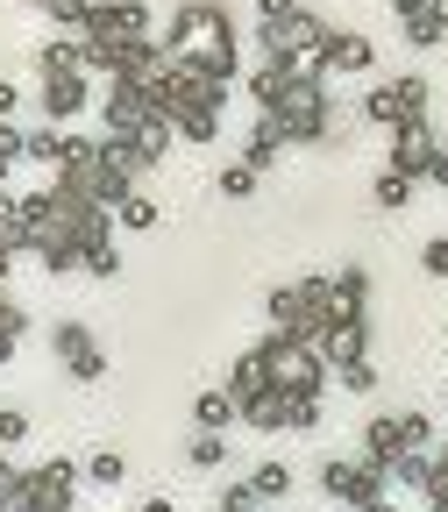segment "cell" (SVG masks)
<instances>
[{
  "instance_id": "obj_30",
  "label": "cell",
  "mask_w": 448,
  "mask_h": 512,
  "mask_svg": "<svg viewBox=\"0 0 448 512\" xmlns=\"http://www.w3.org/2000/svg\"><path fill=\"white\" fill-rule=\"evenodd\" d=\"M420 271L427 278H448V235H427L420 242Z\"/></svg>"
},
{
  "instance_id": "obj_32",
  "label": "cell",
  "mask_w": 448,
  "mask_h": 512,
  "mask_svg": "<svg viewBox=\"0 0 448 512\" xmlns=\"http://www.w3.org/2000/svg\"><path fill=\"white\" fill-rule=\"evenodd\" d=\"M0 335H29V306L0 292Z\"/></svg>"
},
{
  "instance_id": "obj_40",
  "label": "cell",
  "mask_w": 448,
  "mask_h": 512,
  "mask_svg": "<svg viewBox=\"0 0 448 512\" xmlns=\"http://www.w3.org/2000/svg\"><path fill=\"white\" fill-rule=\"evenodd\" d=\"M427 15H434V29L448 36V0H427Z\"/></svg>"
},
{
  "instance_id": "obj_23",
  "label": "cell",
  "mask_w": 448,
  "mask_h": 512,
  "mask_svg": "<svg viewBox=\"0 0 448 512\" xmlns=\"http://www.w3.org/2000/svg\"><path fill=\"white\" fill-rule=\"evenodd\" d=\"M363 114H370L377 128H399V86H392V79L370 86V93H363Z\"/></svg>"
},
{
  "instance_id": "obj_15",
  "label": "cell",
  "mask_w": 448,
  "mask_h": 512,
  "mask_svg": "<svg viewBox=\"0 0 448 512\" xmlns=\"http://www.w3.org/2000/svg\"><path fill=\"white\" fill-rule=\"evenodd\" d=\"M22 164H43V171H57V164H64V128H57V121L22 128Z\"/></svg>"
},
{
  "instance_id": "obj_42",
  "label": "cell",
  "mask_w": 448,
  "mask_h": 512,
  "mask_svg": "<svg viewBox=\"0 0 448 512\" xmlns=\"http://www.w3.org/2000/svg\"><path fill=\"white\" fill-rule=\"evenodd\" d=\"M427 512H448V484H434V491H427Z\"/></svg>"
},
{
  "instance_id": "obj_18",
  "label": "cell",
  "mask_w": 448,
  "mask_h": 512,
  "mask_svg": "<svg viewBox=\"0 0 448 512\" xmlns=\"http://www.w3.org/2000/svg\"><path fill=\"white\" fill-rule=\"evenodd\" d=\"M285 491H292V470H285V463H256V470H249V498H256V505H278Z\"/></svg>"
},
{
  "instance_id": "obj_20",
  "label": "cell",
  "mask_w": 448,
  "mask_h": 512,
  "mask_svg": "<svg viewBox=\"0 0 448 512\" xmlns=\"http://www.w3.org/2000/svg\"><path fill=\"white\" fill-rule=\"evenodd\" d=\"M413 192H420V178H406V171H377V207H384V214L413 207Z\"/></svg>"
},
{
  "instance_id": "obj_6",
  "label": "cell",
  "mask_w": 448,
  "mask_h": 512,
  "mask_svg": "<svg viewBox=\"0 0 448 512\" xmlns=\"http://www.w3.org/2000/svg\"><path fill=\"white\" fill-rule=\"evenodd\" d=\"M150 114H157V107H150V93H143V86L107 79V93H100V136H136Z\"/></svg>"
},
{
  "instance_id": "obj_27",
  "label": "cell",
  "mask_w": 448,
  "mask_h": 512,
  "mask_svg": "<svg viewBox=\"0 0 448 512\" xmlns=\"http://www.w3.org/2000/svg\"><path fill=\"white\" fill-rule=\"evenodd\" d=\"M249 192H256V171H249V164L235 157V164L221 171V200H249Z\"/></svg>"
},
{
  "instance_id": "obj_45",
  "label": "cell",
  "mask_w": 448,
  "mask_h": 512,
  "mask_svg": "<svg viewBox=\"0 0 448 512\" xmlns=\"http://www.w3.org/2000/svg\"><path fill=\"white\" fill-rule=\"evenodd\" d=\"M143 512H178V505L171 498H143Z\"/></svg>"
},
{
  "instance_id": "obj_19",
  "label": "cell",
  "mask_w": 448,
  "mask_h": 512,
  "mask_svg": "<svg viewBox=\"0 0 448 512\" xmlns=\"http://www.w3.org/2000/svg\"><path fill=\"white\" fill-rule=\"evenodd\" d=\"M335 299H342V313H370V271L363 264L335 271Z\"/></svg>"
},
{
  "instance_id": "obj_31",
  "label": "cell",
  "mask_w": 448,
  "mask_h": 512,
  "mask_svg": "<svg viewBox=\"0 0 448 512\" xmlns=\"http://www.w3.org/2000/svg\"><path fill=\"white\" fill-rule=\"evenodd\" d=\"M15 441H29V413L22 406H0V448H15Z\"/></svg>"
},
{
  "instance_id": "obj_5",
  "label": "cell",
  "mask_w": 448,
  "mask_h": 512,
  "mask_svg": "<svg viewBox=\"0 0 448 512\" xmlns=\"http://www.w3.org/2000/svg\"><path fill=\"white\" fill-rule=\"evenodd\" d=\"M36 100H43V121H79L86 107H93V72H50L43 86H36Z\"/></svg>"
},
{
  "instance_id": "obj_16",
  "label": "cell",
  "mask_w": 448,
  "mask_h": 512,
  "mask_svg": "<svg viewBox=\"0 0 448 512\" xmlns=\"http://www.w3.org/2000/svg\"><path fill=\"white\" fill-rule=\"evenodd\" d=\"M235 420H242V406H235V392H228V384H221V392L207 384V392L192 399V427H200V434H214V427H235Z\"/></svg>"
},
{
  "instance_id": "obj_37",
  "label": "cell",
  "mask_w": 448,
  "mask_h": 512,
  "mask_svg": "<svg viewBox=\"0 0 448 512\" xmlns=\"http://www.w3.org/2000/svg\"><path fill=\"white\" fill-rule=\"evenodd\" d=\"M342 384H349V392H377V363H370V356H363V363H349V370H342Z\"/></svg>"
},
{
  "instance_id": "obj_3",
  "label": "cell",
  "mask_w": 448,
  "mask_h": 512,
  "mask_svg": "<svg viewBox=\"0 0 448 512\" xmlns=\"http://www.w3.org/2000/svg\"><path fill=\"white\" fill-rule=\"evenodd\" d=\"M50 356L64 363L72 384H100L107 377V349H100V335L86 328V320H57V328H50Z\"/></svg>"
},
{
  "instance_id": "obj_11",
  "label": "cell",
  "mask_w": 448,
  "mask_h": 512,
  "mask_svg": "<svg viewBox=\"0 0 448 512\" xmlns=\"http://www.w3.org/2000/svg\"><path fill=\"white\" fill-rule=\"evenodd\" d=\"M370 64H377L370 36H356V29H335V36H328V79H363Z\"/></svg>"
},
{
  "instance_id": "obj_2",
  "label": "cell",
  "mask_w": 448,
  "mask_h": 512,
  "mask_svg": "<svg viewBox=\"0 0 448 512\" xmlns=\"http://www.w3.org/2000/svg\"><path fill=\"white\" fill-rule=\"evenodd\" d=\"M79 477H86V463H72V456H50L43 470H22V498H15L8 512H72Z\"/></svg>"
},
{
  "instance_id": "obj_49",
  "label": "cell",
  "mask_w": 448,
  "mask_h": 512,
  "mask_svg": "<svg viewBox=\"0 0 448 512\" xmlns=\"http://www.w3.org/2000/svg\"><path fill=\"white\" fill-rule=\"evenodd\" d=\"M221 512H228V505H221Z\"/></svg>"
},
{
  "instance_id": "obj_39",
  "label": "cell",
  "mask_w": 448,
  "mask_h": 512,
  "mask_svg": "<svg viewBox=\"0 0 448 512\" xmlns=\"http://www.w3.org/2000/svg\"><path fill=\"white\" fill-rule=\"evenodd\" d=\"M15 107H22V86H8V79H0V121H15Z\"/></svg>"
},
{
  "instance_id": "obj_41",
  "label": "cell",
  "mask_w": 448,
  "mask_h": 512,
  "mask_svg": "<svg viewBox=\"0 0 448 512\" xmlns=\"http://www.w3.org/2000/svg\"><path fill=\"white\" fill-rule=\"evenodd\" d=\"M434 484H448V441L434 448Z\"/></svg>"
},
{
  "instance_id": "obj_10",
  "label": "cell",
  "mask_w": 448,
  "mask_h": 512,
  "mask_svg": "<svg viewBox=\"0 0 448 512\" xmlns=\"http://www.w3.org/2000/svg\"><path fill=\"white\" fill-rule=\"evenodd\" d=\"M406 456H413V448H406V420H399V413H392V420L377 413V420L363 427V463H377L384 477H392V470H399Z\"/></svg>"
},
{
  "instance_id": "obj_48",
  "label": "cell",
  "mask_w": 448,
  "mask_h": 512,
  "mask_svg": "<svg viewBox=\"0 0 448 512\" xmlns=\"http://www.w3.org/2000/svg\"><path fill=\"white\" fill-rule=\"evenodd\" d=\"M441 150H448V128H441Z\"/></svg>"
},
{
  "instance_id": "obj_21",
  "label": "cell",
  "mask_w": 448,
  "mask_h": 512,
  "mask_svg": "<svg viewBox=\"0 0 448 512\" xmlns=\"http://www.w3.org/2000/svg\"><path fill=\"white\" fill-rule=\"evenodd\" d=\"M114 221H121L128 235H157L164 214H157V200H143V192H136V200H121V207H114Z\"/></svg>"
},
{
  "instance_id": "obj_38",
  "label": "cell",
  "mask_w": 448,
  "mask_h": 512,
  "mask_svg": "<svg viewBox=\"0 0 448 512\" xmlns=\"http://www.w3.org/2000/svg\"><path fill=\"white\" fill-rule=\"evenodd\" d=\"M15 498H22V470H15L8 456H0V512H8Z\"/></svg>"
},
{
  "instance_id": "obj_12",
  "label": "cell",
  "mask_w": 448,
  "mask_h": 512,
  "mask_svg": "<svg viewBox=\"0 0 448 512\" xmlns=\"http://www.w3.org/2000/svg\"><path fill=\"white\" fill-rule=\"evenodd\" d=\"M207 36V0H178V15L157 29V43H164V57H185L192 43Z\"/></svg>"
},
{
  "instance_id": "obj_35",
  "label": "cell",
  "mask_w": 448,
  "mask_h": 512,
  "mask_svg": "<svg viewBox=\"0 0 448 512\" xmlns=\"http://www.w3.org/2000/svg\"><path fill=\"white\" fill-rule=\"evenodd\" d=\"M406 420V448H434V420L427 413H399Z\"/></svg>"
},
{
  "instance_id": "obj_46",
  "label": "cell",
  "mask_w": 448,
  "mask_h": 512,
  "mask_svg": "<svg viewBox=\"0 0 448 512\" xmlns=\"http://www.w3.org/2000/svg\"><path fill=\"white\" fill-rule=\"evenodd\" d=\"M363 512H399V505H392V498H377V505H363Z\"/></svg>"
},
{
  "instance_id": "obj_17",
  "label": "cell",
  "mask_w": 448,
  "mask_h": 512,
  "mask_svg": "<svg viewBox=\"0 0 448 512\" xmlns=\"http://www.w3.org/2000/svg\"><path fill=\"white\" fill-rule=\"evenodd\" d=\"M36 72L50 79V72H86L79 64V36H43L36 43Z\"/></svg>"
},
{
  "instance_id": "obj_8",
  "label": "cell",
  "mask_w": 448,
  "mask_h": 512,
  "mask_svg": "<svg viewBox=\"0 0 448 512\" xmlns=\"http://www.w3.org/2000/svg\"><path fill=\"white\" fill-rule=\"evenodd\" d=\"M86 29L136 43V36H157V15L143 8V0H93V22H86ZM86 29H79V36H86Z\"/></svg>"
},
{
  "instance_id": "obj_24",
  "label": "cell",
  "mask_w": 448,
  "mask_h": 512,
  "mask_svg": "<svg viewBox=\"0 0 448 512\" xmlns=\"http://www.w3.org/2000/svg\"><path fill=\"white\" fill-rule=\"evenodd\" d=\"M93 22V0H50V29L57 36H79Z\"/></svg>"
},
{
  "instance_id": "obj_33",
  "label": "cell",
  "mask_w": 448,
  "mask_h": 512,
  "mask_svg": "<svg viewBox=\"0 0 448 512\" xmlns=\"http://www.w3.org/2000/svg\"><path fill=\"white\" fill-rule=\"evenodd\" d=\"M121 271V249L107 242V249H86V278H114Z\"/></svg>"
},
{
  "instance_id": "obj_29",
  "label": "cell",
  "mask_w": 448,
  "mask_h": 512,
  "mask_svg": "<svg viewBox=\"0 0 448 512\" xmlns=\"http://www.w3.org/2000/svg\"><path fill=\"white\" fill-rule=\"evenodd\" d=\"M15 164H22V128H15V121H0V185H8Z\"/></svg>"
},
{
  "instance_id": "obj_14",
  "label": "cell",
  "mask_w": 448,
  "mask_h": 512,
  "mask_svg": "<svg viewBox=\"0 0 448 512\" xmlns=\"http://www.w3.org/2000/svg\"><path fill=\"white\" fill-rule=\"evenodd\" d=\"M278 150H285V128L271 121V114H256V128H249V143H242V164L264 178L271 164H278Z\"/></svg>"
},
{
  "instance_id": "obj_36",
  "label": "cell",
  "mask_w": 448,
  "mask_h": 512,
  "mask_svg": "<svg viewBox=\"0 0 448 512\" xmlns=\"http://www.w3.org/2000/svg\"><path fill=\"white\" fill-rule=\"evenodd\" d=\"M420 185H441V192H448V150H441V143L427 150V164H420Z\"/></svg>"
},
{
  "instance_id": "obj_1",
  "label": "cell",
  "mask_w": 448,
  "mask_h": 512,
  "mask_svg": "<svg viewBox=\"0 0 448 512\" xmlns=\"http://www.w3.org/2000/svg\"><path fill=\"white\" fill-rule=\"evenodd\" d=\"M278 128H285V143H320L328 136V79H285V93L264 107Z\"/></svg>"
},
{
  "instance_id": "obj_9",
  "label": "cell",
  "mask_w": 448,
  "mask_h": 512,
  "mask_svg": "<svg viewBox=\"0 0 448 512\" xmlns=\"http://www.w3.org/2000/svg\"><path fill=\"white\" fill-rule=\"evenodd\" d=\"M320 356H328V370H349V363H363L370 356V313H342L328 335L313 342Z\"/></svg>"
},
{
  "instance_id": "obj_7",
  "label": "cell",
  "mask_w": 448,
  "mask_h": 512,
  "mask_svg": "<svg viewBox=\"0 0 448 512\" xmlns=\"http://www.w3.org/2000/svg\"><path fill=\"white\" fill-rule=\"evenodd\" d=\"M221 107H228V86H207V93L178 100V114H171L178 143H214V136H221Z\"/></svg>"
},
{
  "instance_id": "obj_43",
  "label": "cell",
  "mask_w": 448,
  "mask_h": 512,
  "mask_svg": "<svg viewBox=\"0 0 448 512\" xmlns=\"http://www.w3.org/2000/svg\"><path fill=\"white\" fill-rule=\"evenodd\" d=\"M15 342H22V335H0V370H8V363H15Z\"/></svg>"
},
{
  "instance_id": "obj_34",
  "label": "cell",
  "mask_w": 448,
  "mask_h": 512,
  "mask_svg": "<svg viewBox=\"0 0 448 512\" xmlns=\"http://www.w3.org/2000/svg\"><path fill=\"white\" fill-rule=\"evenodd\" d=\"M320 427V399H292V427L285 434H313Z\"/></svg>"
},
{
  "instance_id": "obj_44",
  "label": "cell",
  "mask_w": 448,
  "mask_h": 512,
  "mask_svg": "<svg viewBox=\"0 0 448 512\" xmlns=\"http://www.w3.org/2000/svg\"><path fill=\"white\" fill-rule=\"evenodd\" d=\"M8 271H15V249H0V292H8Z\"/></svg>"
},
{
  "instance_id": "obj_4",
  "label": "cell",
  "mask_w": 448,
  "mask_h": 512,
  "mask_svg": "<svg viewBox=\"0 0 448 512\" xmlns=\"http://www.w3.org/2000/svg\"><path fill=\"white\" fill-rule=\"evenodd\" d=\"M320 491H328L335 505H377L384 498V470L377 463H342V456H328V463H320Z\"/></svg>"
},
{
  "instance_id": "obj_26",
  "label": "cell",
  "mask_w": 448,
  "mask_h": 512,
  "mask_svg": "<svg viewBox=\"0 0 448 512\" xmlns=\"http://www.w3.org/2000/svg\"><path fill=\"white\" fill-rule=\"evenodd\" d=\"M185 463H192V470H221V463H228L221 434H192V441H185Z\"/></svg>"
},
{
  "instance_id": "obj_25",
  "label": "cell",
  "mask_w": 448,
  "mask_h": 512,
  "mask_svg": "<svg viewBox=\"0 0 448 512\" xmlns=\"http://www.w3.org/2000/svg\"><path fill=\"white\" fill-rule=\"evenodd\" d=\"M392 86H399V121H427V79L406 72V79H392Z\"/></svg>"
},
{
  "instance_id": "obj_28",
  "label": "cell",
  "mask_w": 448,
  "mask_h": 512,
  "mask_svg": "<svg viewBox=\"0 0 448 512\" xmlns=\"http://www.w3.org/2000/svg\"><path fill=\"white\" fill-rule=\"evenodd\" d=\"M406 43H413V50H434V43H448V36H441V29H434V15L420 8V15H406Z\"/></svg>"
},
{
  "instance_id": "obj_13",
  "label": "cell",
  "mask_w": 448,
  "mask_h": 512,
  "mask_svg": "<svg viewBox=\"0 0 448 512\" xmlns=\"http://www.w3.org/2000/svg\"><path fill=\"white\" fill-rule=\"evenodd\" d=\"M242 427H256V434H285V427H292V399L278 392V384H264L256 399H242Z\"/></svg>"
},
{
  "instance_id": "obj_47",
  "label": "cell",
  "mask_w": 448,
  "mask_h": 512,
  "mask_svg": "<svg viewBox=\"0 0 448 512\" xmlns=\"http://www.w3.org/2000/svg\"><path fill=\"white\" fill-rule=\"evenodd\" d=\"M29 8H43V15H50V0H29Z\"/></svg>"
},
{
  "instance_id": "obj_22",
  "label": "cell",
  "mask_w": 448,
  "mask_h": 512,
  "mask_svg": "<svg viewBox=\"0 0 448 512\" xmlns=\"http://www.w3.org/2000/svg\"><path fill=\"white\" fill-rule=\"evenodd\" d=\"M128 477V463H121V448H93L86 456V484H100V491H114Z\"/></svg>"
}]
</instances>
